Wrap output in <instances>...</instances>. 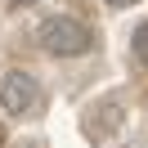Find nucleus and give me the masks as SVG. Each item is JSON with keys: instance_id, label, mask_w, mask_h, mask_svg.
<instances>
[{"instance_id": "f257e3e1", "label": "nucleus", "mask_w": 148, "mask_h": 148, "mask_svg": "<svg viewBox=\"0 0 148 148\" xmlns=\"http://www.w3.org/2000/svg\"><path fill=\"white\" fill-rule=\"evenodd\" d=\"M36 45L54 58H81V54L94 49V32L81 18H72V14H49L36 27Z\"/></svg>"}, {"instance_id": "f03ea898", "label": "nucleus", "mask_w": 148, "mask_h": 148, "mask_svg": "<svg viewBox=\"0 0 148 148\" xmlns=\"http://www.w3.org/2000/svg\"><path fill=\"white\" fill-rule=\"evenodd\" d=\"M40 103V81L27 67H5L0 72V112L5 117H27Z\"/></svg>"}, {"instance_id": "7ed1b4c3", "label": "nucleus", "mask_w": 148, "mask_h": 148, "mask_svg": "<svg viewBox=\"0 0 148 148\" xmlns=\"http://www.w3.org/2000/svg\"><path fill=\"white\" fill-rule=\"evenodd\" d=\"M130 54H135V63H139V67H148V18L139 23L135 32H130Z\"/></svg>"}, {"instance_id": "20e7f679", "label": "nucleus", "mask_w": 148, "mask_h": 148, "mask_svg": "<svg viewBox=\"0 0 148 148\" xmlns=\"http://www.w3.org/2000/svg\"><path fill=\"white\" fill-rule=\"evenodd\" d=\"M103 5H108V9H135L139 0H103Z\"/></svg>"}, {"instance_id": "39448f33", "label": "nucleus", "mask_w": 148, "mask_h": 148, "mask_svg": "<svg viewBox=\"0 0 148 148\" xmlns=\"http://www.w3.org/2000/svg\"><path fill=\"white\" fill-rule=\"evenodd\" d=\"M18 5H36V0H18Z\"/></svg>"}]
</instances>
